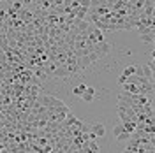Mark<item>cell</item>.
Instances as JSON below:
<instances>
[{"instance_id": "6da1fadb", "label": "cell", "mask_w": 155, "mask_h": 153, "mask_svg": "<svg viewBox=\"0 0 155 153\" xmlns=\"http://www.w3.org/2000/svg\"><path fill=\"white\" fill-rule=\"evenodd\" d=\"M92 51L95 53L97 57H106L107 53L111 51V44L109 42H106V41H101V42H95L94 46H92Z\"/></svg>"}, {"instance_id": "7a4b0ae2", "label": "cell", "mask_w": 155, "mask_h": 153, "mask_svg": "<svg viewBox=\"0 0 155 153\" xmlns=\"http://www.w3.org/2000/svg\"><path fill=\"white\" fill-rule=\"evenodd\" d=\"M104 134H106V127L102 123H92L90 125V132H88V137H90V139L102 137Z\"/></svg>"}, {"instance_id": "3957f363", "label": "cell", "mask_w": 155, "mask_h": 153, "mask_svg": "<svg viewBox=\"0 0 155 153\" xmlns=\"http://www.w3.org/2000/svg\"><path fill=\"white\" fill-rule=\"evenodd\" d=\"M76 63H78V69H79V70H85V69H88L90 65H92V60L88 58V53L87 55H78Z\"/></svg>"}, {"instance_id": "277c9868", "label": "cell", "mask_w": 155, "mask_h": 153, "mask_svg": "<svg viewBox=\"0 0 155 153\" xmlns=\"http://www.w3.org/2000/svg\"><path fill=\"white\" fill-rule=\"evenodd\" d=\"M81 99H83L85 102H92V100L95 99V88H94V86H87L85 92L81 93Z\"/></svg>"}, {"instance_id": "5b68a950", "label": "cell", "mask_w": 155, "mask_h": 153, "mask_svg": "<svg viewBox=\"0 0 155 153\" xmlns=\"http://www.w3.org/2000/svg\"><path fill=\"white\" fill-rule=\"evenodd\" d=\"M53 77H69L65 63H57V69H55V72H53Z\"/></svg>"}, {"instance_id": "8992f818", "label": "cell", "mask_w": 155, "mask_h": 153, "mask_svg": "<svg viewBox=\"0 0 155 153\" xmlns=\"http://www.w3.org/2000/svg\"><path fill=\"white\" fill-rule=\"evenodd\" d=\"M153 39H155V28L152 27V28L148 30V32H145V34H141V41L143 42H148V44H153Z\"/></svg>"}, {"instance_id": "52a82bcc", "label": "cell", "mask_w": 155, "mask_h": 153, "mask_svg": "<svg viewBox=\"0 0 155 153\" xmlns=\"http://www.w3.org/2000/svg\"><path fill=\"white\" fill-rule=\"evenodd\" d=\"M141 74H143V77L153 81V69L150 67V65H141Z\"/></svg>"}, {"instance_id": "ba28073f", "label": "cell", "mask_w": 155, "mask_h": 153, "mask_svg": "<svg viewBox=\"0 0 155 153\" xmlns=\"http://www.w3.org/2000/svg\"><path fill=\"white\" fill-rule=\"evenodd\" d=\"M87 146H88V151H92V153L101 151V146L95 143V139H88V141H87Z\"/></svg>"}, {"instance_id": "9c48e42d", "label": "cell", "mask_w": 155, "mask_h": 153, "mask_svg": "<svg viewBox=\"0 0 155 153\" xmlns=\"http://www.w3.org/2000/svg\"><path fill=\"white\" fill-rule=\"evenodd\" d=\"M85 88H87V85H85V83H81V85H78L76 88L72 90V93H74L76 97H81V93L85 92Z\"/></svg>"}, {"instance_id": "30bf717a", "label": "cell", "mask_w": 155, "mask_h": 153, "mask_svg": "<svg viewBox=\"0 0 155 153\" xmlns=\"http://www.w3.org/2000/svg\"><path fill=\"white\" fill-rule=\"evenodd\" d=\"M130 137V132L129 130H124V132H120V134L116 135V141H127Z\"/></svg>"}, {"instance_id": "8fae6325", "label": "cell", "mask_w": 155, "mask_h": 153, "mask_svg": "<svg viewBox=\"0 0 155 153\" xmlns=\"http://www.w3.org/2000/svg\"><path fill=\"white\" fill-rule=\"evenodd\" d=\"M124 130H125V127H124V123H122V122H120V123H116L115 125V129H113V135H118L120 134V132H124Z\"/></svg>"}, {"instance_id": "7c38bea8", "label": "cell", "mask_w": 155, "mask_h": 153, "mask_svg": "<svg viewBox=\"0 0 155 153\" xmlns=\"http://www.w3.org/2000/svg\"><path fill=\"white\" fill-rule=\"evenodd\" d=\"M134 69L136 65H129V67H125V70H124V76H130V74H134Z\"/></svg>"}, {"instance_id": "4fadbf2b", "label": "cell", "mask_w": 155, "mask_h": 153, "mask_svg": "<svg viewBox=\"0 0 155 153\" xmlns=\"http://www.w3.org/2000/svg\"><path fill=\"white\" fill-rule=\"evenodd\" d=\"M79 5H83V7H90V0H79Z\"/></svg>"}, {"instance_id": "5bb4252c", "label": "cell", "mask_w": 155, "mask_h": 153, "mask_svg": "<svg viewBox=\"0 0 155 153\" xmlns=\"http://www.w3.org/2000/svg\"><path fill=\"white\" fill-rule=\"evenodd\" d=\"M5 18H7V11L0 9V19H5Z\"/></svg>"}, {"instance_id": "9a60e30c", "label": "cell", "mask_w": 155, "mask_h": 153, "mask_svg": "<svg viewBox=\"0 0 155 153\" xmlns=\"http://www.w3.org/2000/svg\"><path fill=\"white\" fill-rule=\"evenodd\" d=\"M125 79H127V77L124 76V74H122V76L118 77V83H120V85H124V83H125Z\"/></svg>"}]
</instances>
